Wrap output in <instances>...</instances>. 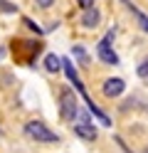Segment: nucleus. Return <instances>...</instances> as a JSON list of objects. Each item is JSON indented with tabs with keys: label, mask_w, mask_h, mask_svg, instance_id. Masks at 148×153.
<instances>
[{
	"label": "nucleus",
	"mask_w": 148,
	"mask_h": 153,
	"mask_svg": "<svg viewBox=\"0 0 148 153\" xmlns=\"http://www.w3.org/2000/svg\"><path fill=\"white\" fill-rule=\"evenodd\" d=\"M0 10H3V13H17V5L7 3V0H0Z\"/></svg>",
	"instance_id": "9d476101"
},
{
	"label": "nucleus",
	"mask_w": 148,
	"mask_h": 153,
	"mask_svg": "<svg viewBox=\"0 0 148 153\" xmlns=\"http://www.w3.org/2000/svg\"><path fill=\"white\" fill-rule=\"evenodd\" d=\"M101 89H104V94H106L109 99H114V97H121V94H123L126 84H123V79H118V76H116V79H106Z\"/></svg>",
	"instance_id": "20e7f679"
},
{
	"label": "nucleus",
	"mask_w": 148,
	"mask_h": 153,
	"mask_svg": "<svg viewBox=\"0 0 148 153\" xmlns=\"http://www.w3.org/2000/svg\"><path fill=\"white\" fill-rule=\"evenodd\" d=\"M74 131H77L82 138H86V141H94V138H96V128L91 126V123H89V119H86V116L79 119V123L74 126Z\"/></svg>",
	"instance_id": "39448f33"
},
{
	"label": "nucleus",
	"mask_w": 148,
	"mask_h": 153,
	"mask_svg": "<svg viewBox=\"0 0 148 153\" xmlns=\"http://www.w3.org/2000/svg\"><path fill=\"white\" fill-rule=\"evenodd\" d=\"M74 54H77V57H79L82 62H86V59H89V57H86V52H84V47H79V45L74 47Z\"/></svg>",
	"instance_id": "ddd939ff"
},
{
	"label": "nucleus",
	"mask_w": 148,
	"mask_h": 153,
	"mask_svg": "<svg viewBox=\"0 0 148 153\" xmlns=\"http://www.w3.org/2000/svg\"><path fill=\"white\" fill-rule=\"evenodd\" d=\"M138 76H143V79L148 76V57H146V59H143L141 64H138Z\"/></svg>",
	"instance_id": "9b49d317"
},
{
	"label": "nucleus",
	"mask_w": 148,
	"mask_h": 153,
	"mask_svg": "<svg viewBox=\"0 0 148 153\" xmlns=\"http://www.w3.org/2000/svg\"><path fill=\"white\" fill-rule=\"evenodd\" d=\"M99 22H101V13H99L96 7H86V10H84V17H82V25L86 27V30H94Z\"/></svg>",
	"instance_id": "423d86ee"
},
{
	"label": "nucleus",
	"mask_w": 148,
	"mask_h": 153,
	"mask_svg": "<svg viewBox=\"0 0 148 153\" xmlns=\"http://www.w3.org/2000/svg\"><path fill=\"white\" fill-rule=\"evenodd\" d=\"M25 133L32 141H42V143H57L59 141V136L54 131H49L45 123H39V121H30L27 126H25Z\"/></svg>",
	"instance_id": "f257e3e1"
},
{
	"label": "nucleus",
	"mask_w": 148,
	"mask_h": 153,
	"mask_svg": "<svg viewBox=\"0 0 148 153\" xmlns=\"http://www.w3.org/2000/svg\"><path fill=\"white\" fill-rule=\"evenodd\" d=\"M59 67H62V59H59L57 54H47V57H45V69H47V72L54 74V72H59Z\"/></svg>",
	"instance_id": "1a4fd4ad"
},
{
	"label": "nucleus",
	"mask_w": 148,
	"mask_h": 153,
	"mask_svg": "<svg viewBox=\"0 0 148 153\" xmlns=\"http://www.w3.org/2000/svg\"><path fill=\"white\" fill-rule=\"evenodd\" d=\"M111 42H114V30L96 45V54H99V59H101L104 64H118V54L111 50Z\"/></svg>",
	"instance_id": "7ed1b4c3"
},
{
	"label": "nucleus",
	"mask_w": 148,
	"mask_h": 153,
	"mask_svg": "<svg viewBox=\"0 0 148 153\" xmlns=\"http://www.w3.org/2000/svg\"><path fill=\"white\" fill-rule=\"evenodd\" d=\"M59 106H62V119H67V121L77 119L79 104H77V97H74L72 89H62V94H59Z\"/></svg>",
	"instance_id": "f03ea898"
},
{
	"label": "nucleus",
	"mask_w": 148,
	"mask_h": 153,
	"mask_svg": "<svg viewBox=\"0 0 148 153\" xmlns=\"http://www.w3.org/2000/svg\"><path fill=\"white\" fill-rule=\"evenodd\" d=\"M52 3H54V0H37V5H39V7H49Z\"/></svg>",
	"instance_id": "2eb2a0df"
},
{
	"label": "nucleus",
	"mask_w": 148,
	"mask_h": 153,
	"mask_svg": "<svg viewBox=\"0 0 148 153\" xmlns=\"http://www.w3.org/2000/svg\"><path fill=\"white\" fill-rule=\"evenodd\" d=\"M123 3L128 5V10H131V13L136 15V20H138V25H141V30H143V32H148V15H143V13L136 7V5H131V3H128V0H123Z\"/></svg>",
	"instance_id": "6e6552de"
},
{
	"label": "nucleus",
	"mask_w": 148,
	"mask_h": 153,
	"mask_svg": "<svg viewBox=\"0 0 148 153\" xmlns=\"http://www.w3.org/2000/svg\"><path fill=\"white\" fill-rule=\"evenodd\" d=\"M82 97H84V101H86V106H89V111H91V114H94V116H96L99 121H101V123H104V126H109V123H111V121H109V116H106V114H104L101 109H99V106H96V104H94L91 99H89V94H86V91H82Z\"/></svg>",
	"instance_id": "0eeeda50"
},
{
	"label": "nucleus",
	"mask_w": 148,
	"mask_h": 153,
	"mask_svg": "<svg viewBox=\"0 0 148 153\" xmlns=\"http://www.w3.org/2000/svg\"><path fill=\"white\" fill-rule=\"evenodd\" d=\"M22 22H25V25H27V27H30V30H32L35 35H42V32H45V30H39V27H37V25H35L32 20H30V17H25V20H22Z\"/></svg>",
	"instance_id": "f8f14e48"
},
{
	"label": "nucleus",
	"mask_w": 148,
	"mask_h": 153,
	"mask_svg": "<svg viewBox=\"0 0 148 153\" xmlns=\"http://www.w3.org/2000/svg\"><path fill=\"white\" fill-rule=\"evenodd\" d=\"M79 5L86 10V7H94V0H79Z\"/></svg>",
	"instance_id": "4468645a"
}]
</instances>
